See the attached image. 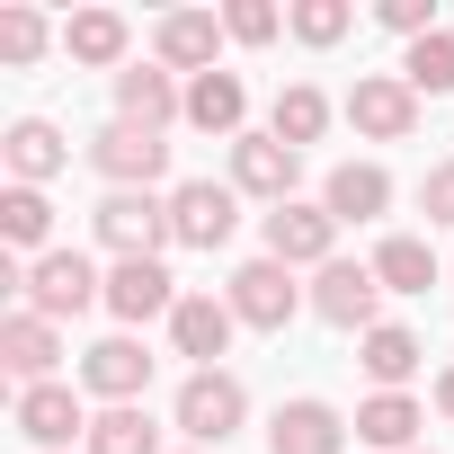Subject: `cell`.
<instances>
[{
    "label": "cell",
    "mask_w": 454,
    "mask_h": 454,
    "mask_svg": "<svg viewBox=\"0 0 454 454\" xmlns=\"http://www.w3.org/2000/svg\"><path fill=\"white\" fill-rule=\"evenodd\" d=\"M169 427L187 436V445H205V454H223L241 427H250V383L232 374V365H205V374H187L178 383V401H169Z\"/></svg>",
    "instance_id": "1"
},
{
    "label": "cell",
    "mask_w": 454,
    "mask_h": 454,
    "mask_svg": "<svg viewBox=\"0 0 454 454\" xmlns=\"http://www.w3.org/2000/svg\"><path fill=\"white\" fill-rule=\"evenodd\" d=\"M90 303H107V268L90 250H45L19 268V312H45V321H81Z\"/></svg>",
    "instance_id": "2"
},
{
    "label": "cell",
    "mask_w": 454,
    "mask_h": 454,
    "mask_svg": "<svg viewBox=\"0 0 454 454\" xmlns=\"http://www.w3.org/2000/svg\"><path fill=\"white\" fill-rule=\"evenodd\" d=\"M223 303H232L241 330H268V339H277L294 312H312V286H294V268L259 250V259H241L232 277H223Z\"/></svg>",
    "instance_id": "3"
},
{
    "label": "cell",
    "mask_w": 454,
    "mask_h": 454,
    "mask_svg": "<svg viewBox=\"0 0 454 454\" xmlns=\"http://www.w3.org/2000/svg\"><path fill=\"white\" fill-rule=\"evenodd\" d=\"M81 160L107 178V196H125V187H134V196H152V187L169 178V143H160V134H143V125H116V116L81 143Z\"/></svg>",
    "instance_id": "4"
},
{
    "label": "cell",
    "mask_w": 454,
    "mask_h": 454,
    "mask_svg": "<svg viewBox=\"0 0 454 454\" xmlns=\"http://www.w3.org/2000/svg\"><path fill=\"white\" fill-rule=\"evenodd\" d=\"M241 232V187L232 178H178L169 187V250H223Z\"/></svg>",
    "instance_id": "5"
},
{
    "label": "cell",
    "mask_w": 454,
    "mask_h": 454,
    "mask_svg": "<svg viewBox=\"0 0 454 454\" xmlns=\"http://www.w3.org/2000/svg\"><path fill=\"white\" fill-rule=\"evenodd\" d=\"M419 90L401 81V72H356V90L339 98V116L356 125V143H410L419 134Z\"/></svg>",
    "instance_id": "6"
},
{
    "label": "cell",
    "mask_w": 454,
    "mask_h": 454,
    "mask_svg": "<svg viewBox=\"0 0 454 454\" xmlns=\"http://www.w3.org/2000/svg\"><path fill=\"white\" fill-rule=\"evenodd\" d=\"M90 392L81 383H27L19 401H10V427L36 445V454H72V436H90Z\"/></svg>",
    "instance_id": "7"
},
{
    "label": "cell",
    "mask_w": 454,
    "mask_h": 454,
    "mask_svg": "<svg viewBox=\"0 0 454 454\" xmlns=\"http://www.w3.org/2000/svg\"><path fill=\"white\" fill-rule=\"evenodd\" d=\"M90 232H98V250L107 259H160L169 250V196H98L90 205Z\"/></svg>",
    "instance_id": "8"
},
{
    "label": "cell",
    "mask_w": 454,
    "mask_h": 454,
    "mask_svg": "<svg viewBox=\"0 0 454 454\" xmlns=\"http://www.w3.org/2000/svg\"><path fill=\"white\" fill-rule=\"evenodd\" d=\"M312 321L365 339V330L383 321V277H374V259H330V268H312Z\"/></svg>",
    "instance_id": "9"
},
{
    "label": "cell",
    "mask_w": 454,
    "mask_h": 454,
    "mask_svg": "<svg viewBox=\"0 0 454 454\" xmlns=\"http://www.w3.org/2000/svg\"><path fill=\"white\" fill-rule=\"evenodd\" d=\"M152 348L134 339V330H107L98 348H81V392L98 401V410H125V401H143L152 392Z\"/></svg>",
    "instance_id": "10"
},
{
    "label": "cell",
    "mask_w": 454,
    "mask_h": 454,
    "mask_svg": "<svg viewBox=\"0 0 454 454\" xmlns=\"http://www.w3.org/2000/svg\"><path fill=\"white\" fill-rule=\"evenodd\" d=\"M259 241H268V259H286V268H330V259H339V214H330L321 196H294V205L259 214Z\"/></svg>",
    "instance_id": "11"
},
{
    "label": "cell",
    "mask_w": 454,
    "mask_h": 454,
    "mask_svg": "<svg viewBox=\"0 0 454 454\" xmlns=\"http://www.w3.org/2000/svg\"><path fill=\"white\" fill-rule=\"evenodd\" d=\"M223 178L241 187V205H268V214H277V205H294V187H303V152L277 143V134H241Z\"/></svg>",
    "instance_id": "12"
},
{
    "label": "cell",
    "mask_w": 454,
    "mask_h": 454,
    "mask_svg": "<svg viewBox=\"0 0 454 454\" xmlns=\"http://www.w3.org/2000/svg\"><path fill=\"white\" fill-rule=\"evenodd\" d=\"M223 45H232V36H223V10H169V19L152 27V63H160V72H178V81L223 72V63H214Z\"/></svg>",
    "instance_id": "13"
},
{
    "label": "cell",
    "mask_w": 454,
    "mask_h": 454,
    "mask_svg": "<svg viewBox=\"0 0 454 454\" xmlns=\"http://www.w3.org/2000/svg\"><path fill=\"white\" fill-rule=\"evenodd\" d=\"M98 312H116V330L169 321V312H178V277H169V259H116V268H107V303H98Z\"/></svg>",
    "instance_id": "14"
},
{
    "label": "cell",
    "mask_w": 454,
    "mask_h": 454,
    "mask_svg": "<svg viewBox=\"0 0 454 454\" xmlns=\"http://www.w3.org/2000/svg\"><path fill=\"white\" fill-rule=\"evenodd\" d=\"M116 125H143V134L187 125V81L160 72V63H125L116 72Z\"/></svg>",
    "instance_id": "15"
},
{
    "label": "cell",
    "mask_w": 454,
    "mask_h": 454,
    "mask_svg": "<svg viewBox=\"0 0 454 454\" xmlns=\"http://www.w3.org/2000/svg\"><path fill=\"white\" fill-rule=\"evenodd\" d=\"M356 445V427L321 401V392H294V401H277V419H268V454H348Z\"/></svg>",
    "instance_id": "16"
},
{
    "label": "cell",
    "mask_w": 454,
    "mask_h": 454,
    "mask_svg": "<svg viewBox=\"0 0 454 454\" xmlns=\"http://www.w3.org/2000/svg\"><path fill=\"white\" fill-rule=\"evenodd\" d=\"M63 321H45V312H10L0 321V365H10V383L27 392V383H63Z\"/></svg>",
    "instance_id": "17"
},
{
    "label": "cell",
    "mask_w": 454,
    "mask_h": 454,
    "mask_svg": "<svg viewBox=\"0 0 454 454\" xmlns=\"http://www.w3.org/2000/svg\"><path fill=\"white\" fill-rule=\"evenodd\" d=\"M0 169H10V187H54L72 169V143L54 116H19L10 134H0Z\"/></svg>",
    "instance_id": "18"
},
{
    "label": "cell",
    "mask_w": 454,
    "mask_h": 454,
    "mask_svg": "<svg viewBox=\"0 0 454 454\" xmlns=\"http://www.w3.org/2000/svg\"><path fill=\"white\" fill-rule=\"evenodd\" d=\"M232 330H241V321H232V303H223V294H178V312H169V348L196 356V374L232 356Z\"/></svg>",
    "instance_id": "19"
},
{
    "label": "cell",
    "mask_w": 454,
    "mask_h": 454,
    "mask_svg": "<svg viewBox=\"0 0 454 454\" xmlns=\"http://www.w3.org/2000/svg\"><path fill=\"white\" fill-rule=\"evenodd\" d=\"M63 54L81 63V72H125L134 63V27H125V10H72L63 19Z\"/></svg>",
    "instance_id": "20"
},
{
    "label": "cell",
    "mask_w": 454,
    "mask_h": 454,
    "mask_svg": "<svg viewBox=\"0 0 454 454\" xmlns=\"http://www.w3.org/2000/svg\"><path fill=\"white\" fill-rule=\"evenodd\" d=\"M348 427H356V445H374V454H419L427 401H419V392H365Z\"/></svg>",
    "instance_id": "21"
},
{
    "label": "cell",
    "mask_w": 454,
    "mask_h": 454,
    "mask_svg": "<svg viewBox=\"0 0 454 454\" xmlns=\"http://www.w3.org/2000/svg\"><path fill=\"white\" fill-rule=\"evenodd\" d=\"M187 134L241 143V134H250V81H241V72H205V81H187Z\"/></svg>",
    "instance_id": "22"
},
{
    "label": "cell",
    "mask_w": 454,
    "mask_h": 454,
    "mask_svg": "<svg viewBox=\"0 0 454 454\" xmlns=\"http://www.w3.org/2000/svg\"><path fill=\"white\" fill-rule=\"evenodd\" d=\"M321 205L339 214V232H348V223H383L392 214V169L383 160H339L321 178Z\"/></svg>",
    "instance_id": "23"
},
{
    "label": "cell",
    "mask_w": 454,
    "mask_h": 454,
    "mask_svg": "<svg viewBox=\"0 0 454 454\" xmlns=\"http://www.w3.org/2000/svg\"><path fill=\"white\" fill-rule=\"evenodd\" d=\"M356 365H365V383H374V392H410V374L427 365V348H419V330H410V321H374V330L356 339Z\"/></svg>",
    "instance_id": "24"
},
{
    "label": "cell",
    "mask_w": 454,
    "mask_h": 454,
    "mask_svg": "<svg viewBox=\"0 0 454 454\" xmlns=\"http://www.w3.org/2000/svg\"><path fill=\"white\" fill-rule=\"evenodd\" d=\"M0 241H10V259H45L54 250V196L45 187H0Z\"/></svg>",
    "instance_id": "25"
},
{
    "label": "cell",
    "mask_w": 454,
    "mask_h": 454,
    "mask_svg": "<svg viewBox=\"0 0 454 454\" xmlns=\"http://www.w3.org/2000/svg\"><path fill=\"white\" fill-rule=\"evenodd\" d=\"M330 116H339V107H330V90H321V81H286V90H277V107H268V134H277V143H294V152H312V143L330 134Z\"/></svg>",
    "instance_id": "26"
},
{
    "label": "cell",
    "mask_w": 454,
    "mask_h": 454,
    "mask_svg": "<svg viewBox=\"0 0 454 454\" xmlns=\"http://www.w3.org/2000/svg\"><path fill=\"white\" fill-rule=\"evenodd\" d=\"M374 277H383V294H427L445 277V259L427 250V232H383L374 241Z\"/></svg>",
    "instance_id": "27"
},
{
    "label": "cell",
    "mask_w": 454,
    "mask_h": 454,
    "mask_svg": "<svg viewBox=\"0 0 454 454\" xmlns=\"http://www.w3.org/2000/svg\"><path fill=\"white\" fill-rule=\"evenodd\" d=\"M81 454H169V445H160L152 410H143V401H125V410H98V419H90Z\"/></svg>",
    "instance_id": "28"
},
{
    "label": "cell",
    "mask_w": 454,
    "mask_h": 454,
    "mask_svg": "<svg viewBox=\"0 0 454 454\" xmlns=\"http://www.w3.org/2000/svg\"><path fill=\"white\" fill-rule=\"evenodd\" d=\"M54 45H63V27H45V10H27V0H10V10H0V63H10V72L45 63Z\"/></svg>",
    "instance_id": "29"
},
{
    "label": "cell",
    "mask_w": 454,
    "mask_h": 454,
    "mask_svg": "<svg viewBox=\"0 0 454 454\" xmlns=\"http://www.w3.org/2000/svg\"><path fill=\"white\" fill-rule=\"evenodd\" d=\"M348 27H356V0H294V10H286V36L312 45V54H330Z\"/></svg>",
    "instance_id": "30"
},
{
    "label": "cell",
    "mask_w": 454,
    "mask_h": 454,
    "mask_svg": "<svg viewBox=\"0 0 454 454\" xmlns=\"http://www.w3.org/2000/svg\"><path fill=\"white\" fill-rule=\"evenodd\" d=\"M401 81H410L419 98H445V90H454V36H445V27L419 36V45L401 54Z\"/></svg>",
    "instance_id": "31"
},
{
    "label": "cell",
    "mask_w": 454,
    "mask_h": 454,
    "mask_svg": "<svg viewBox=\"0 0 454 454\" xmlns=\"http://www.w3.org/2000/svg\"><path fill=\"white\" fill-rule=\"evenodd\" d=\"M223 36H232V45H277L286 10H277V0H232V10H223Z\"/></svg>",
    "instance_id": "32"
},
{
    "label": "cell",
    "mask_w": 454,
    "mask_h": 454,
    "mask_svg": "<svg viewBox=\"0 0 454 454\" xmlns=\"http://www.w3.org/2000/svg\"><path fill=\"white\" fill-rule=\"evenodd\" d=\"M419 214L436 223V232H454V160H427V178H419Z\"/></svg>",
    "instance_id": "33"
},
{
    "label": "cell",
    "mask_w": 454,
    "mask_h": 454,
    "mask_svg": "<svg viewBox=\"0 0 454 454\" xmlns=\"http://www.w3.org/2000/svg\"><path fill=\"white\" fill-rule=\"evenodd\" d=\"M401 45H419V36H436V0H383V10H374Z\"/></svg>",
    "instance_id": "34"
},
{
    "label": "cell",
    "mask_w": 454,
    "mask_h": 454,
    "mask_svg": "<svg viewBox=\"0 0 454 454\" xmlns=\"http://www.w3.org/2000/svg\"><path fill=\"white\" fill-rule=\"evenodd\" d=\"M427 401H436V419L454 427V365H436V383H427Z\"/></svg>",
    "instance_id": "35"
},
{
    "label": "cell",
    "mask_w": 454,
    "mask_h": 454,
    "mask_svg": "<svg viewBox=\"0 0 454 454\" xmlns=\"http://www.w3.org/2000/svg\"><path fill=\"white\" fill-rule=\"evenodd\" d=\"M178 454H205V445H178Z\"/></svg>",
    "instance_id": "36"
},
{
    "label": "cell",
    "mask_w": 454,
    "mask_h": 454,
    "mask_svg": "<svg viewBox=\"0 0 454 454\" xmlns=\"http://www.w3.org/2000/svg\"><path fill=\"white\" fill-rule=\"evenodd\" d=\"M445 277H454V259H445Z\"/></svg>",
    "instance_id": "37"
},
{
    "label": "cell",
    "mask_w": 454,
    "mask_h": 454,
    "mask_svg": "<svg viewBox=\"0 0 454 454\" xmlns=\"http://www.w3.org/2000/svg\"><path fill=\"white\" fill-rule=\"evenodd\" d=\"M419 454H427V445H419Z\"/></svg>",
    "instance_id": "38"
}]
</instances>
